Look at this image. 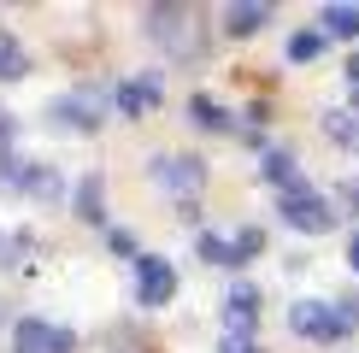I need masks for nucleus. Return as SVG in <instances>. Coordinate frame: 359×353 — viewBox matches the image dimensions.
Listing matches in <instances>:
<instances>
[{"mask_svg":"<svg viewBox=\"0 0 359 353\" xmlns=\"http://www.w3.org/2000/svg\"><path fill=\"white\" fill-rule=\"evenodd\" d=\"M53 118H59L65 130H100V100L71 88V95H59V100H53Z\"/></svg>","mask_w":359,"mask_h":353,"instance_id":"6e6552de","label":"nucleus"},{"mask_svg":"<svg viewBox=\"0 0 359 353\" xmlns=\"http://www.w3.org/2000/svg\"><path fill=\"white\" fill-rule=\"evenodd\" d=\"M318 53H324V29H301V36H289V59H294V65H312Z\"/></svg>","mask_w":359,"mask_h":353,"instance_id":"a211bd4d","label":"nucleus"},{"mask_svg":"<svg viewBox=\"0 0 359 353\" xmlns=\"http://www.w3.org/2000/svg\"><path fill=\"white\" fill-rule=\"evenodd\" d=\"M289 330L306 335V342H341V335H348V318H341L336 300H294L289 306Z\"/></svg>","mask_w":359,"mask_h":353,"instance_id":"7ed1b4c3","label":"nucleus"},{"mask_svg":"<svg viewBox=\"0 0 359 353\" xmlns=\"http://www.w3.org/2000/svg\"><path fill=\"white\" fill-rule=\"evenodd\" d=\"M271 24V6L265 0H242V6H224V36H253V29Z\"/></svg>","mask_w":359,"mask_h":353,"instance_id":"1a4fd4ad","label":"nucleus"},{"mask_svg":"<svg viewBox=\"0 0 359 353\" xmlns=\"http://www.w3.org/2000/svg\"><path fill=\"white\" fill-rule=\"evenodd\" d=\"M224 353H259V347H253L248 335H230V342H224Z\"/></svg>","mask_w":359,"mask_h":353,"instance_id":"4be33fe9","label":"nucleus"},{"mask_svg":"<svg viewBox=\"0 0 359 353\" xmlns=\"http://www.w3.org/2000/svg\"><path fill=\"white\" fill-rule=\"evenodd\" d=\"M71 330H59V324H41V318H24L18 330H12V353H71Z\"/></svg>","mask_w":359,"mask_h":353,"instance_id":"423d86ee","label":"nucleus"},{"mask_svg":"<svg viewBox=\"0 0 359 353\" xmlns=\"http://www.w3.org/2000/svg\"><path fill=\"white\" fill-rule=\"evenodd\" d=\"M318 24H324V41H330V36H359V6L330 0V6H318Z\"/></svg>","mask_w":359,"mask_h":353,"instance_id":"f8f14e48","label":"nucleus"},{"mask_svg":"<svg viewBox=\"0 0 359 353\" xmlns=\"http://www.w3.org/2000/svg\"><path fill=\"white\" fill-rule=\"evenodd\" d=\"M77 218L107 224V183H100V176H83V183H77Z\"/></svg>","mask_w":359,"mask_h":353,"instance_id":"4468645a","label":"nucleus"},{"mask_svg":"<svg viewBox=\"0 0 359 353\" xmlns=\"http://www.w3.org/2000/svg\"><path fill=\"white\" fill-rule=\"evenodd\" d=\"M112 100H118V112H124V118H147L159 100H165V88H159L154 71H142V77H124V83H118Z\"/></svg>","mask_w":359,"mask_h":353,"instance_id":"0eeeda50","label":"nucleus"},{"mask_svg":"<svg viewBox=\"0 0 359 353\" xmlns=\"http://www.w3.org/2000/svg\"><path fill=\"white\" fill-rule=\"evenodd\" d=\"M0 141H12V112H0Z\"/></svg>","mask_w":359,"mask_h":353,"instance_id":"b1692460","label":"nucleus"},{"mask_svg":"<svg viewBox=\"0 0 359 353\" xmlns=\"http://www.w3.org/2000/svg\"><path fill=\"white\" fill-rule=\"evenodd\" d=\"M230 247H236V265H242V259H253V254L265 247V235H259V230H236V235H230Z\"/></svg>","mask_w":359,"mask_h":353,"instance_id":"aec40b11","label":"nucleus"},{"mask_svg":"<svg viewBox=\"0 0 359 353\" xmlns=\"http://www.w3.org/2000/svg\"><path fill=\"white\" fill-rule=\"evenodd\" d=\"M201 259H212V265H236L230 235H212V230H206V235H201Z\"/></svg>","mask_w":359,"mask_h":353,"instance_id":"6ab92c4d","label":"nucleus"},{"mask_svg":"<svg viewBox=\"0 0 359 353\" xmlns=\"http://www.w3.org/2000/svg\"><path fill=\"white\" fill-rule=\"evenodd\" d=\"M348 265L359 271V230H353V242H348Z\"/></svg>","mask_w":359,"mask_h":353,"instance_id":"5701e85b","label":"nucleus"},{"mask_svg":"<svg viewBox=\"0 0 359 353\" xmlns=\"http://www.w3.org/2000/svg\"><path fill=\"white\" fill-rule=\"evenodd\" d=\"M154 183L165 188V195H183V200H194L206 188V165L194 153H159L154 159Z\"/></svg>","mask_w":359,"mask_h":353,"instance_id":"20e7f679","label":"nucleus"},{"mask_svg":"<svg viewBox=\"0 0 359 353\" xmlns=\"http://www.w3.org/2000/svg\"><path fill=\"white\" fill-rule=\"evenodd\" d=\"M224 312H230L236 335H248V330H253V318H259V289H253V283H236V289H230V300H224Z\"/></svg>","mask_w":359,"mask_h":353,"instance_id":"9d476101","label":"nucleus"},{"mask_svg":"<svg viewBox=\"0 0 359 353\" xmlns=\"http://www.w3.org/2000/svg\"><path fill=\"white\" fill-rule=\"evenodd\" d=\"M259 176L271 188H283V195H294V188H301V171H294V153H265L259 159Z\"/></svg>","mask_w":359,"mask_h":353,"instance_id":"9b49d317","label":"nucleus"},{"mask_svg":"<svg viewBox=\"0 0 359 353\" xmlns=\"http://www.w3.org/2000/svg\"><path fill=\"white\" fill-rule=\"evenodd\" d=\"M277 212H283V224L301 230V235H324V230L336 224V206L324 200L318 188H306V183L294 188V195H283V200H277Z\"/></svg>","mask_w":359,"mask_h":353,"instance_id":"f03ea898","label":"nucleus"},{"mask_svg":"<svg viewBox=\"0 0 359 353\" xmlns=\"http://www.w3.org/2000/svg\"><path fill=\"white\" fill-rule=\"evenodd\" d=\"M18 188H24V195H36V200H59V176H53L48 165H29Z\"/></svg>","mask_w":359,"mask_h":353,"instance_id":"f3484780","label":"nucleus"},{"mask_svg":"<svg viewBox=\"0 0 359 353\" xmlns=\"http://www.w3.org/2000/svg\"><path fill=\"white\" fill-rule=\"evenodd\" d=\"M24 71H29V48L12 36V29H0V83H18Z\"/></svg>","mask_w":359,"mask_h":353,"instance_id":"ddd939ff","label":"nucleus"},{"mask_svg":"<svg viewBox=\"0 0 359 353\" xmlns=\"http://www.w3.org/2000/svg\"><path fill=\"white\" fill-rule=\"evenodd\" d=\"M324 130H330V136L341 141V147H353V153H359V112H324Z\"/></svg>","mask_w":359,"mask_h":353,"instance_id":"2eb2a0df","label":"nucleus"},{"mask_svg":"<svg viewBox=\"0 0 359 353\" xmlns=\"http://www.w3.org/2000/svg\"><path fill=\"white\" fill-rule=\"evenodd\" d=\"M189 112H194V124H201V130H230V112H224L212 95H194Z\"/></svg>","mask_w":359,"mask_h":353,"instance_id":"dca6fc26","label":"nucleus"},{"mask_svg":"<svg viewBox=\"0 0 359 353\" xmlns=\"http://www.w3.org/2000/svg\"><path fill=\"white\" fill-rule=\"evenodd\" d=\"M341 77H348V100H353V106H359V53L348 59V71H341Z\"/></svg>","mask_w":359,"mask_h":353,"instance_id":"412c9836","label":"nucleus"},{"mask_svg":"<svg viewBox=\"0 0 359 353\" xmlns=\"http://www.w3.org/2000/svg\"><path fill=\"white\" fill-rule=\"evenodd\" d=\"M147 36H154V48L177 59V65H194V59L206 53V24L194 6H147Z\"/></svg>","mask_w":359,"mask_h":353,"instance_id":"f257e3e1","label":"nucleus"},{"mask_svg":"<svg viewBox=\"0 0 359 353\" xmlns=\"http://www.w3.org/2000/svg\"><path fill=\"white\" fill-rule=\"evenodd\" d=\"M171 294H177V271H171V259L142 254V259H136V300H142V306H165Z\"/></svg>","mask_w":359,"mask_h":353,"instance_id":"39448f33","label":"nucleus"}]
</instances>
